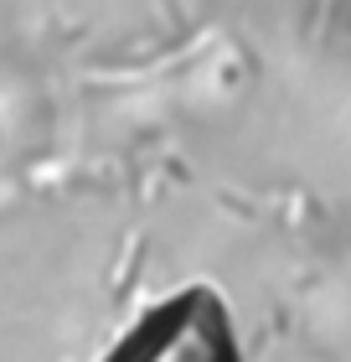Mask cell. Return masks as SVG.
I'll list each match as a JSON object with an SVG mask.
<instances>
[{
    "mask_svg": "<svg viewBox=\"0 0 351 362\" xmlns=\"http://www.w3.org/2000/svg\"><path fill=\"white\" fill-rule=\"evenodd\" d=\"M104 362H238L232 316L212 290H181L165 305L145 310Z\"/></svg>",
    "mask_w": 351,
    "mask_h": 362,
    "instance_id": "6da1fadb",
    "label": "cell"
}]
</instances>
